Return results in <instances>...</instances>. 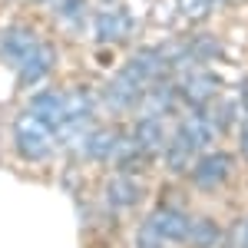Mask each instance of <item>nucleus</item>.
I'll return each instance as SVG.
<instances>
[{"instance_id": "nucleus-1", "label": "nucleus", "mask_w": 248, "mask_h": 248, "mask_svg": "<svg viewBox=\"0 0 248 248\" xmlns=\"http://www.w3.org/2000/svg\"><path fill=\"white\" fill-rule=\"evenodd\" d=\"M14 142H17V153L30 162H40V159L57 153V133L30 113H23L14 123Z\"/></svg>"}, {"instance_id": "nucleus-2", "label": "nucleus", "mask_w": 248, "mask_h": 248, "mask_svg": "<svg viewBox=\"0 0 248 248\" xmlns=\"http://www.w3.org/2000/svg\"><path fill=\"white\" fill-rule=\"evenodd\" d=\"M142 93H146V83H139V79L123 66V70L106 83V90H103V103H106L113 113H123V109H133L136 103L142 99Z\"/></svg>"}, {"instance_id": "nucleus-3", "label": "nucleus", "mask_w": 248, "mask_h": 248, "mask_svg": "<svg viewBox=\"0 0 248 248\" xmlns=\"http://www.w3.org/2000/svg\"><path fill=\"white\" fill-rule=\"evenodd\" d=\"M37 46H40V37L30 30V27H7V30L0 33V57L7 60L14 70H17Z\"/></svg>"}, {"instance_id": "nucleus-4", "label": "nucleus", "mask_w": 248, "mask_h": 248, "mask_svg": "<svg viewBox=\"0 0 248 248\" xmlns=\"http://www.w3.org/2000/svg\"><path fill=\"white\" fill-rule=\"evenodd\" d=\"M215 90H218V83L205 66H186L182 77H179V93L186 96L192 106H205L215 96Z\"/></svg>"}, {"instance_id": "nucleus-5", "label": "nucleus", "mask_w": 248, "mask_h": 248, "mask_svg": "<svg viewBox=\"0 0 248 248\" xmlns=\"http://www.w3.org/2000/svg\"><path fill=\"white\" fill-rule=\"evenodd\" d=\"M229 172H232V159L225 153H205L192 166V182L199 189H215L229 179Z\"/></svg>"}, {"instance_id": "nucleus-6", "label": "nucleus", "mask_w": 248, "mask_h": 248, "mask_svg": "<svg viewBox=\"0 0 248 248\" xmlns=\"http://www.w3.org/2000/svg\"><path fill=\"white\" fill-rule=\"evenodd\" d=\"M93 109H96L93 93H90V90H73V93L66 96V119H63V126H60L57 133H63V136L83 133L86 123L93 119Z\"/></svg>"}, {"instance_id": "nucleus-7", "label": "nucleus", "mask_w": 248, "mask_h": 248, "mask_svg": "<svg viewBox=\"0 0 248 248\" xmlns=\"http://www.w3.org/2000/svg\"><path fill=\"white\" fill-rule=\"evenodd\" d=\"M30 116H37L40 123H46L53 133H57L60 126H63V119H66V96L57 93V90H43L30 99Z\"/></svg>"}, {"instance_id": "nucleus-8", "label": "nucleus", "mask_w": 248, "mask_h": 248, "mask_svg": "<svg viewBox=\"0 0 248 248\" xmlns=\"http://www.w3.org/2000/svg\"><path fill=\"white\" fill-rule=\"evenodd\" d=\"M53 63H57L53 43H43V40H40V46L17 66L20 83H23V86H33V83H40V79H46V73L53 70Z\"/></svg>"}, {"instance_id": "nucleus-9", "label": "nucleus", "mask_w": 248, "mask_h": 248, "mask_svg": "<svg viewBox=\"0 0 248 248\" xmlns=\"http://www.w3.org/2000/svg\"><path fill=\"white\" fill-rule=\"evenodd\" d=\"M215 126H218V123H215V116L205 113V106H195V109L186 116V123L179 126V133L186 136L195 149H205L212 139H215Z\"/></svg>"}, {"instance_id": "nucleus-10", "label": "nucleus", "mask_w": 248, "mask_h": 248, "mask_svg": "<svg viewBox=\"0 0 248 248\" xmlns=\"http://www.w3.org/2000/svg\"><path fill=\"white\" fill-rule=\"evenodd\" d=\"M129 30H133V17L126 10H103L96 17V27H93L99 43H123V40L129 37Z\"/></svg>"}, {"instance_id": "nucleus-11", "label": "nucleus", "mask_w": 248, "mask_h": 248, "mask_svg": "<svg viewBox=\"0 0 248 248\" xmlns=\"http://www.w3.org/2000/svg\"><path fill=\"white\" fill-rule=\"evenodd\" d=\"M149 222H153V229L159 232L166 242H186V238H189V229H192V222L179 209H155L153 215H149Z\"/></svg>"}, {"instance_id": "nucleus-12", "label": "nucleus", "mask_w": 248, "mask_h": 248, "mask_svg": "<svg viewBox=\"0 0 248 248\" xmlns=\"http://www.w3.org/2000/svg\"><path fill=\"white\" fill-rule=\"evenodd\" d=\"M136 202H139V186H136V179L129 172L116 175L113 182L106 186V205L113 212H126V209H133Z\"/></svg>"}, {"instance_id": "nucleus-13", "label": "nucleus", "mask_w": 248, "mask_h": 248, "mask_svg": "<svg viewBox=\"0 0 248 248\" xmlns=\"http://www.w3.org/2000/svg\"><path fill=\"white\" fill-rule=\"evenodd\" d=\"M136 146L142 149L146 155L153 153H162L166 149V129H162V116H146V119H139V126H136Z\"/></svg>"}, {"instance_id": "nucleus-14", "label": "nucleus", "mask_w": 248, "mask_h": 248, "mask_svg": "<svg viewBox=\"0 0 248 248\" xmlns=\"http://www.w3.org/2000/svg\"><path fill=\"white\" fill-rule=\"evenodd\" d=\"M119 139L123 136L113 129H90L83 139V153H86V159H116Z\"/></svg>"}, {"instance_id": "nucleus-15", "label": "nucleus", "mask_w": 248, "mask_h": 248, "mask_svg": "<svg viewBox=\"0 0 248 248\" xmlns=\"http://www.w3.org/2000/svg\"><path fill=\"white\" fill-rule=\"evenodd\" d=\"M195 153H199V149L192 146L189 139H186L182 133H175V136H172V142L166 146V162H169L172 172H179V169H186V166L192 162V155H195Z\"/></svg>"}, {"instance_id": "nucleus-16", "label": "nucleus", "mask_w": 248, "mask_h": 248, "mask_svg": "<svg viewBox=\"0 0 248 248\" xmlns=\"http://www.w3.org/2000/svg\"><path fill=\"white\" fill-rule=\"evenodd\" d=\"M218 238H222V232H218V225H215L212 218H199V222H192L189 242H192L195 248H212Z\"/></svg>"}, {"instance_id": "nucleus-17", "label": "nucleus", "mask_w": 248, "mask_h": 248, "mask_svg": "<svg viewBox=\"0 0 248 248\" xmlns=\"http://www.w3.org/2000/svg\"><path fill=\"white\" fill-rule=\"evenodd\" d=\"M57 17L66 23V27H77L79 20L86 17V0H57Z\"/></svg>"}, {"instance_id": "nucleus-18", "label": "nucleus", "mask_w": 248, "mask_h": 248, "mask_svg": "<svg viewBox=\"0 0 248 248\" xmlns=\"http://www.w3.org/2000/svg\"><path fill=\"white\" fill-rule=\"evenodd\" d=\"M172 96H175L172 86H159V83H155V86H153V99H149V103H153V116L169 113L172 106H175V99H172Z\"/></svg>"}, {"instance_id": "nucleus-19", "label": "nucleus", "mask_w": 248, "mask_h": 248, "mask_svg": "<svg viewBox=\"0 0 248 248\" xmlns=\"http://www.w3.org/2000/svg\"><path fill=\"white\" fill-rule=\"evenodd\" d=\"M162 245H166V238H162V235L153 229V222L146 218L142 229L136 232V248H162Z\"/></svg>"}, {"instance_id": "nucleus-20", "label": "nucleus", "mask_w": 248, "mask_h": 248, "mask_svg": "<svg viewBox=\"0 0 248 248\" xmlns=\"http://www.w3.org/2000/svg\"><path fill=\"white\" fill-rule=\"evenodd\" d=\"M189 53H192V60H205V57H218L222 50H218V43L212 37H199L195 46H189Z\"/></svg>"}, {"instance_id": "nucleus-21", "label": "nucleus", "mask_w": 248, "mask_h": 248, "mask_svg": "<svg viewBox=\"0 0 248 248\" xmlns=\"http://www.w3.org/2000/svg\"><path fill=\"white\" fill-rule=\"evenodd\" d=\"M242 153L248 159V113H245V123H242Z\"/></svg>"}, {"instance_id": "nucleus-22", "label": "nucleus", "mask_w": 248, "mask_h": 248, "mask_svg": "<svg viewBox=\"0 0 248 248\" xmlns=\"http://www.w3.org/2000/svg\"><path fill=\"white\" fill-rule=\"evenodd\" d=\"M242 248H248V225H245V232H242Z\"/></svg>"}, {"instance_id": "nucleus-23", "label": "nucleus", "mask_w": 248, "mask_h": 248, "mask_svg": "<svg viewBox=\"0 0 248 248\" xmlns=\"http://www.w3.org/2000/svg\"><path fill=\"white\" fill-rule=\"evenodd\" d=\"M33 3H57V0H33Z\"/></svg>"}]
</instances>
